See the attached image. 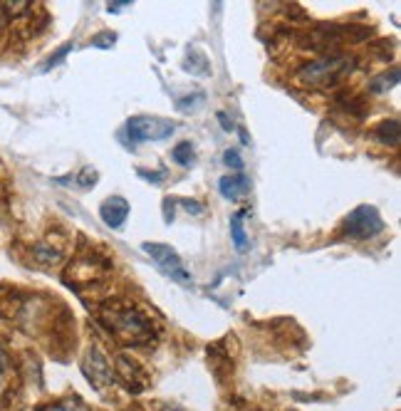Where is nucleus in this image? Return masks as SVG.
I'll list each match as a JSON object with an SVG mask.
<instances>
[{
	"label": "nucleus",
	"mask_w": 401,
	"mask_h": 411,
	"mask_svg": "<svg viewBox=\"0 0 401 411\" xmlns=\"http://www.w3.org/2000/svg\"><path fill=\"white\" fill-rule=\"evenodd\" d=\"M99 216H102V221L109 228H122L124 221H127V216H129V203L124 201L122 196H112L102 203Z\"/></svg>",
	"instance_id": "nucleus-7"
},
{
	"label": "nucleus",
	"mask_w": 401,
	"mask_h": 411,
	"mask_svg": "<svg viewBox=\"0 0 401 411\" xmlns=\"http://www.w3.org/2000/svg\"><path fill=\"white\" fill-rule=\"evenodd\" d=\"M171 154H173V161L181 164V166H191V164H193V147H191V142L176 144Z\"/></svg>",
	"instance_id": "nucleus-13"
},
{
	"label": "nucleus",
	"mask_w": 401,
	"mask_h": 411,
	"mask_svg": "<svg viewBox=\"0 0 401 411\" xmlns=\"http://www.w3.org/2000/svg\"><path fill=\"white\" fill-rule=\"evenodd\" d=\"M171 411H178V409H171Z\"/></svg>",
	"instance_id": "nucleus-21"
},
{
	"label": "nucleus",
	"mask_w": 401,
	"mask_h": 411,
	"mask_svg": "<svg viewBox=\"0 0 401 411\" xmlns=\"http://www.w3.org/2000/svg\"><path fill=\"white\" fill-rule=\"evenodd\" d=\"M117 376L127 384L129 391H142L144 384H147L144 381V372L132 360H127V357H119L117 360Z\"/></svg>",
	"instance_id": "nucleus-8"
},
{
	"label": "nucleus",
	"mask_w": 401,
	"mask_h": 411,
	"mask_svg": "<svg viewBox=\"0 0 401 411\" xmlns=\"http://www.w3.org/2000/svg\"><path fill=\"white\" fill-rule=\"evenodd\" d=\"M72 50V42H67L65 47H60V50L55 52V55L50 57V60H47V65H42V72H47V70H52V67H57L60 65V60H65L67 57V52Z\"/></svg>",
	"instance_id": "nucleus-16"
},
{
	"label": "nucleus",
	"mask_w": 401,
	"mask_h": 411,
	"mask_svg": "<svg viewBox=\"0 0 401 411\" xmlns=\"http://www.w3.org/2000/svg\"><path fill=\"white\" fill-rule=\"evenodd\" d=\"M218 119H221V124H223V129H226V132H230V129H233V124H230V122H228V117H226V114H223V112H221V114H218Z\"/></svg>",
	"instance_id": "nucleus-19"
},
{
	"label": "nucleus",
	"mask_w": 401,
	"mask_h": 411,
	"mask_svg": "<svg viewBox=\"0 0 401 411\" xmlns=\"http://www.w3.org/2000/svg\"><path fill=\"white\" fill-rule=\"evenodd\" d=\"M6 367H8V357H6V352L0 350V374L6 372Z\"/></svg>",
	"instance_id": "nucleus-20"
},
{
	"label": "nucleus",
	"mask_w": 401,
	"mask_h": 411,
	"mask_svg": "<svg viewBox=\"0 0 401 411\" xmlns=\"http://www.w3.org/2000/svg\"><path fill=\"white\" fill-rule=\"evenodd\" d=\"M399 122L396 119H384L376 129V139L381 144H391V147H399Z\"/></svg>",
	"instance_id": "nucleus-11"
},
{
	"label": "nucleus",
	"mask_w": 401,
	"mask_h": 411,
	"mask_svg": "<svg viewBox=\"0 0 401 411\" xmlns=\"http://www.w3.org/2000/svg\"><path fill=\"white\" fill-rule=\"evenodd\" d=\"M204 99H206V97L201 94V92H196L193 97H183V99L176 104V109H178V112H196V109L204 107Z\"/></svg>",
	"instance_id": "nucleus-14"
},
{
	"label": "nucleus",
	"mask_w": 401,
	"mask_h": 411,
	"mask_svg": "<svg viewBox=\"0 0 401 411\" xmlns=\"http://www.w3.org/2000/svg\"><path fill=\"white\" fill-rule=\"evenodd\" d=\"M226 164L228 166H233V168H243V161H240V157H238V152H226Z\"/></svg>",
	"instance_id": "nucleus-18"
},
{
	"label": "nucleus",
	"mask_w": 401,
	"mask_h": 411,
	"mask_svg": "<svg viewBox=\"0 0 401 411\" xmlns=\"http://www.w3.org/2000/svg\"><path fill=\"white\" fill-rule=\"evenodd\" d=\"M82 369H85L90 384L97 386V389H102L104 384L112 381V367H109V360L99 350L87 352V360H85V364H82Z\"/></svg>",
	"instance_id": "nucleus-6"
},
{
	"label": "nucleus",
	"mask_w": 401,
	"mask_h": 411,
	"mask_svg": "<svg viewBox=\"0 0 401 411\" xmlns=\"http://www.w3.org/2000/svg\"><path fill=\"white\" fill-rule=\"evenodd\" d=\"M243 216L245 211H240V214H235L230 219V238H233L235 250H240V253L248 250V235H245V228H243Z\"/></svg>",
	"instance_id": "nucleus-10"
},
{
	"label": "nucleus",
	"mask_w": 401,
	"mask_h": 411,
	"mask_svg": "<svg viewBox=\"0 0 401 411\" xmlns=\"http://www.w3.org/2000/svg\"><path fill=\"white\" fill-rule=\"evenodd\" d=\"M45 411H90L80 399H65V401H57V404L47 406Z\"/></svg>",
	"instance_id": "nucleus-15"
},
{
	"label": "nucleus",
	"mask_w": 401,
	"mask_h": 411,
	"mask_svg": "<svg viewBox=\"0 0 401 411\" xmlns=\"http://www.w3.org/2000/svg\"><path fill=\"white\" fill-rule=\"evenodd\" d=\"M114 40H117V35H114V32H104V35H97L94 40H92V45H94V47H112Z\"/></svg>",
	"instance_id": "nucleus-17"
},
{
	"label": "nucleus",
	"mask_w": 401,
	"mask_h": 411,
	"mask_svg": "<svg viewBox=\"0 0 401 411\" xmlns=\"http://www.w3.org/2000/svg\"><path fill=\"white\" fill-rule=\"evenodd\" d=\"M104 325L109 327V332L119 337V342L124 345H144L154 337V327L152 320L147 315L137 310V307H109L102 315Z\"/></svg>",
	"instance_id": "nucleus-1"
},
{
	"label": "nucleus",
	"mask_w": 401,
	"mask_h": 411,
	"mask_svg": "<svg viewBox=\"0 0 401 411\" xmlns=\"http://www.w3.org/2000/svg\"><path fill=\"white\" fill-rule=\"evenodd\" d=\"M396 82H399V67H391L389 72H384L371 82V92H389L391 87H396Z\"/></svg>",
	"instance_id": "nucleus-12"
},
{
	"label": "nucleus",
	"mask_w": 401,
	"mask_h": 411,
	"mask_svg": "<svg viewBox=\"0 0 401 411\" xmlns=\"http://www.w3.org/2000/svg\"><path fill=\"white\" fill-rule=\"evenodd\" d=\"M127 134L132 142H161V139L171 137L173 124L164 122V119L152 117H132L127 122Z\"/></svg>",
	"instance_id": "nucleus-5"
},
{
	"label": "nucleus",
	"mask_w": 401,
	"mask_h": 411,
	"mask_svg": "<svg viewBox=\"0 0 401 411\" xmlns=\"http://www.w3.org/2000/svg\"><path fill=\"white\" fill-rule=\"evenodd\" d=\"M221 188V196L228 198V201H238L240 196H245V193L250 191V181L245 176H223L218 183Z\"/></svg>",
	"instance_id": "nucleus-9"
},
{
	"label": "nucleus",
	"mask_w": 401,
	"mask_h": 411,
	"mask_svg": "<svg viewBox=\"0 0 401 411\" xmlns=\"http://www.w3.org/2000/svg\"><path fill=\"white\" fill-rule=\"evenodd\" d=\"M352 57L347 55H332V57H322V60L307 62V65L300 67L297 72V82L305 87H325L337 82L342 75L352 70Z\"/></svg>",
	"instance_id": "nucleus-2"
},
{
	"label": "nucleus",
	"mask_w": 401,
	"mask_h": 411,
	"mask_svg": "<svg viewBox=\"0 0 401 411\" xmlns=\"http://www.w3.org/2000/svg\"><path fill=\"white\" fill-rule=\"evenodd\" d=\"M381 228H384V221L374 206H357L342 223V235L354 240H369L381 233Z\"/></svg>",
	"instance_id": "nucleus-3"
},
{
	"label": "nucleus",
	"mask_w": 401,
	"mask_h": 411,
	"mask_svg": "<svg viewBox=\"0 0 401 411\" xmlns=\"http://www.w3.org/2000/svg\"><path fill=\"white\" fill-rule=\"evenodd\" d=\"M142 250L154 260V263L159 265V268H161L164 275H168V278L176 280V283H181V285H191V275H188V270L183 268L181 258H178V253L171 248V245H164V243H144Z\"/></svg>",
	"instance_id": "nucleus-4"
}]
</instances>
